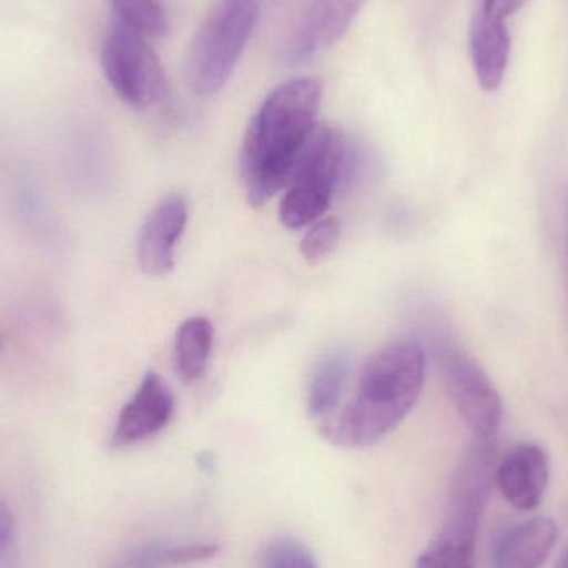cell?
I'll return each instance as SVG.
<instances>
[{"mask_svg": "<svg viewBox=\"0 0 568 568\" xmlns=\"http://www.w3.org/2000/svg\"><path fill=\"white\" fill-rule=\"evenodd\" d=\"M341 223L336 219H321L310 226L301 242V255L310 263L327 258L339 245Z\"/></svg>", "mask_w": 568, "mask_h": 568, "instance_id": "obj_17", "label": "cell"}, {"mask_svg": "<svg viewBox=\"0 0 568 568\" xmlns=\"http://www.w3.org/2000/svg\"><path fill=\"white\" fill-rule=\"evenodd\" d=\"M527 0H484L480 12L494 19L506 20L507 17L516 13Z\"/></svg>", "mask_w": 568, "mask_h": 568, "instance_id": "obj_19", "label": "cell"}, {"mask_svg": "<svg viewBox=\"0 0 568 568\" xmlns=\"http://www.w3.org/2000/svg\"><path fill=\"white\" fill-rule=\"evenodd\" d=\"M444 386L476 439H496L503 423V397L486 371L456 347L440 351Z\"/></svg>", "mask_w": 568, "mask_h": 568, "instance_id": "obj_6", "label": "cell"}, {"mask_svg": "<svg viewBox=\"0 0 568 568\" xmlns=\"http://www.w3.org/2000/svg\"><path fill=\"white\" fill-rule=\"evenodd\" d=\"M0 349H2V336H0Z\"/></svg>", "mask_w": 568, "mask_h": 568, "instance_id": "obj_22", "label": "cell"}, {"mask_svg": "<svg viewBox=\"0 0 568 568\" xmlns=\"http://www.w3.org/2000/svg\"><path fill=\"white\" fill-rule=\"evenodd\" d=\"M215 329L206 317H190L176 333V371L186 383L200 379L205 373L213 349Z\"/></svg>", "mask_w": 568, "mask_h": 568, "instance_id": "obj_15", "label": "cell"}, {"mask_svg": "<svg viewBox=\"0 0 568 568\" xmlns=\"http://www.w3.org/2000/svg\"><path fill=\"white\" fill-rule=\"evenodd\" d=\"M426 379V354L413 341L387 344L364 364L356 393L339 416L321 426L324 439L347 449L374 446L416 406Z\"/></svg>", "mask_w": 568, "mask_h": 568, "instance_id": "obj_2", "label": "cell"}, {"mask_svg": "<svg viewBox=\"0 0 568 568\" xmlns=\"http://www.w3.org/2000/svg\"><path fill=\"white\" fill-rule=\"evenodd\" d=\"M219 552L216 544L152 542L132 550L113 568H179L212 559Z\"/></svg>", "mask_w": 568, "mask_h": 568, "instance_id": "obj_13", "label": "cell"}, {"mask_svg": "<svg viewBox=\"0 0 568 568\" xmlns=\"http://www.w3.org/2000/svg\"><path fill=\"white\" fill-rule=\"evenodd\" d=\"M549 457L542 447L524 444L497 466L496 483L510 506L534 510L542 503L549 484Z\"/></svg>", "mask_w": 568, "mask_h": 568, "instance_id": "obj_10", "label": "cell"}, {"mask_svg": "<svg viewBox=\"0 0 568 568\" xmlns=\"http://www.w3.org/2000/svg\"><path fill=\"white\" fill-rule=\"evenodd\" d=\"M262 13V0H216L193 37L186 77L199 95L220 92L235 72Z\"/></svg>", "mask_w": 568, "mask_h": 568, "instance_id": "obj_4", "label": "cell"}, {"mask_svg": "<svg viewBox=\"0 0 568 568\" xmlns=\"http://www.w3.org/2000/svg\"><path fill=\"white\" fill-rule=\"evenodd\" d=\"M102 69L113 92L133 109H150L165 93V70L149 39L116 20L103 40Z\"/></svg>", "mask_w": 568, "mask_h": 568, "instance_id": "obj_5", "label": "cell"}, {"mask_svg": "<svg viewBox=\"0 0 568 568\" xmlns=\"http://www.w3.org/2000/svg\"><path fill=\"white\" fill-rule=\"evenodd\" d=\"M349 376V359L346 354L334 353L324 357L310 381L307 389V413L314 419H329L346 387Z\"/></svg>", "mask_w": 568, "mask_h": 568, "instance_id": "obj_14", "label": "cell"}, {"mask_svg": "<svg viewBox=\"0 0 568 568\" xmlns=\"http://www.w3.org/2000/svg\"><path fill=\"white\" fill-rule=\"evenodd\" d=\"M323 83L291 79L263 100L250 122L240 155V173L253 206H262L290 182L294 165L316 129Z\"/></svg>", "mask_w": 568, "mask_h": 568, "instance_id": "obj_1", "label": "cell"}, {"mask_svg": "<svg viewBox=\"0 0 568 568\" xmlns=\"http://www.w3.org/2000/svg\"><path fill=\"white\" fill-rule=\"evenodd\" d=\"M13 519L7 504L0 500V554L9 547L12 539Z\"/></svg>", "mask_w": 568, "mask_h": 568, "instance_id": "obj_20", "label": "cell"}, {"mask_svg": "<svg viewBox=\"0 0 568 568\" xmlns=\"http://www.w3.org/2000/svg\"><path fill=\"white\" fill-rule=\"evenodd\" d=\"M262 568H320L306 546L293 537H278L263 550Z\"/></svg>", "mask_w": 568, "mask_h": 568, "instance_id": "obj_18", "label": "cell"}, {"mask_svg": "<svg viewBox=\"0 0 568 568\" xmlns=\"http://www.w3.org/2000/svg\"><path fill=\"white\" fill-rule=\"evenodd\" d=\"M470 57L477 82L487 92L499 89L510 55V36L506 20L480 12L470 27Z\"/></svg>", "mask_w": 568, "mask_h": 568, "instance_id": "obj_12", "label": "cell"}, {"mask_svg": "<svg viewBox=\"0 0 568 568\" xmlns=\"http://www.w3.org/2000/svg\"><path fill=\"white\" fill-rule=\"evenodd\" d=\"M557 526L537 517L509 527L494 544L490 568H540L552 554Z\"/></svg>", "mask_w": 568, "mask_h": 568, "instance_id": "obj_11", "label": "cell"}, {"mask_svg": "<svg viewBox=\"0 0 568 568\" xmlns=\"http://www.w3.org/2000/svg\"><path fill=\"white\" fill-rule=\"evenodd\" d=\"M189 222V205L180 195H170L146 216L139 235V263L150 276H165L175 266L176 243Z\"/></svg>", "mask_w": 568, "mask_h": 568, "instance_id": "obj_9", "label": "cell"}, {"mask_svg": "<svg viewBox=\"0 0 568 568\" xmlns=\"http://www.w3.org/2000/svg\"><path fill=\"white\" fill-rule=\"evenodd\" d=\"M115 20L145 39H159L169 32V16L160 0H110Z\"/></svg>", "mask_w": 568, "mask_h": 568, "instance_id": "obj_16", "label": "cell"}, {"mask_svg": "<svg viewBox=\"0 0 568 568\" xmlns=\"http://www.w3.org/2000/svg\"><path fill=\"white\" fill-rule=\"evenodd\" d=\"M356 150L341 130L316 126L291 173L280 206L286 229L300 230L323 219L341 182L356 165Z\"/></svg>", "mask_w": 568, "mask_h": 568, "instance_id": "obj_3", "label": "cell"}, {"mask_svg": "<svg viewBox=\"0 0 568 568\" xmlns=\"http://www.w3.org/2000/svg\"><path fill=\"white\" fill-rule=\"evenodd\" d=\"M175 399L169 384L159 374H145L135 394L120 410L112 446L115 449L133 446L159 434L172 419Z\"/></svg>", "mask_w": 568, "mask_h": 568, "instance_id": "obj_7", "label": "cell"}, {"mask_svg": "<svg viewBox=\"0 0 568 568\" xmlns=\"http://www.w3.org/2000/svg\"><path fill=\"white\" fill-rule=\"evenodd\" d=\"M557 568H568V547L566 552L562 554V557H560L559 564H557Z\"/></svg>", "mask_w": 568, "mask_h": 568, "instance_id": "obj_21", "label": "cell"}, {"mask_svg": "<svg viewBox=\"0 0 568 568\" xmlns=\"http://www.w3.org/2000/svg\"><path fill=\"white\" fill-rule=\"evenodd\" d=\"M366 0H313L294 30L287 60L304 62L339 42Z\"/></svg>", "mask_w": 568, "mask_h": 568, "instance_id": "obj_8", "label": "cell"}, {"mask_svg": "<svg viewBox=\"0 0 568 568\" xmlns=\"http://www.w3.org/2000/svg\"><path fill=\"white\" fill-rule=\"evenodd\" d=\"M3 568H12V567H3Z\"/></svg>", "mask_w": 568, "mask_h": 568, "instance_id": "obj_23", "label": "cell"}]
</instances>
